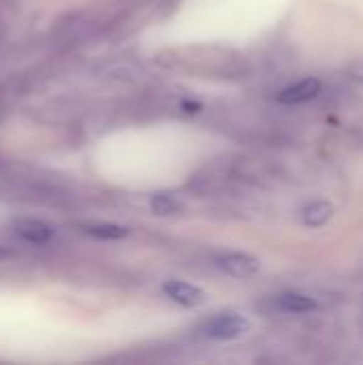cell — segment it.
I'll use <instances>...</instances> for the list:
<instances>
[{"label":"cell","instance_id":"1","mask_svg":"<svg viewBox=\"0 0 363 365\" xmlns=\"http://www.w3.org/2000/svg\"><path fill=\"white\" fill-rule=\"evenodd\" d=\"M250 331V321L237 312H220L205 321L203 336L214 342H231Z\"/></svg>","mask_w":363,"mask_h":365},{"label":"cell","instance_id":"2","mask_svg":"<svg viewBox=\"0 0 363 365\" xmlns=\"http://www.w3.org/2000/svg\"><path fill=\"white\" fill-rule=\"evenodd\" d=\"M216 267L233 278H252L255 274H259L261 263L246 252H225L216 257Z\"/></svg>","mask_w":363,"mask_h":365},{"label":"cell","instance_id":"3","mask_svg":"<svg viewBox=\"0 0 363 365\" xmlns=\"http://www.w3.org/2000/svg\"><path fill=\"white\" fill-rule=\"evenodd\" d=\"M13 233L21 240V242H28V244H36V246H43V244H49L51 237H53V229L39 220V218H15L13 220Z\"/></svg>","mask_w":363,"mask_h":365},{"label":"cell","instance_id":"4","mask_svg":"<svg viewBox=\"0 0 363 365\" xmlns=\"http://www.w3.org/2000/svg\"><path fill=\"white\" fill-rule=\"evenodd\" d=\"M321 88L323 86H321V81L317 77H306V79L280 90L276 101L282 103V105H302V103H308V101L317 98L321 94Z\"/></svg>","mask_w":363,"mask_h":365},{"label":"cell","instance_id":"5","mask_svg":"<svg viewBox=\"0 0 363 365\" xmlns=\"http://www.w3.org/2000/svg\"><path fill=\"white\" fill-rule=\"evenodd\" d=\"M163 291H165V295H167L171 302L180 304L182 308H197V306H201V304L205 302V293H203L199 287L190 284V282L167 280V282L163 284Z\"/></svg>","mask_w":363,"mask_h":365},{"label":"cell","instance_id":"6","mask_svg":"<svg viewBox=\"0 0 363 365\" xmlns=\"http://www.w3.org/2000/svg\"><path fill=\"white\" fill-rule=\"evenodd\" d=\"M274 308L278 312H287V314H306L317 310V299L306 295V293H297V291H287L274 297Z\"/></svg>","mask_w":363,"mask_h":365},{"label":"cell","instance_id":"7","mask_svg":"<svg viewBox=\"0 0 363 365\" xmlns=\"http://www.w3.org/2000/svg\"><path fill=\"white\" fill-rule=\"evenodd\" d=\"M332 216H334V205L329 201H315V203L306 205L304 212H302L304 225L312 227V229H319V227L327 225Z\"/></svg>","mask_w":363,"mask_h":365},{"label":"cell","instance_id":"8","mask_svg":"<svg viewBox=\"0 0 363 365\" xmlns=\"http://www.w3.org/2000/svg\"><path fill=\"white\" fill-rule=\"evenodd\" d=\"M83 233H88L94 240H105V242H116L126 237L128 229L120 227V225H109V222H96V225H83L81 227Z\"/></svg>","mask_w":363,"mask_h":365},{"label":"cell","instance_id":"9","mask_svg":"<svg viewBox=\"0 0 363 365\" xmlns=\"http://www.w3.org/2000/svg\"><path fill=\"white\" fill-rule=\"evenodd\" d=\"M150 207L158 216H171V214H175V212L182 210V203L175 197L167 195V192H158V195H154L150 199Z\"/></svg>","mask_w":363,"mask_h":365}]
</instances>
